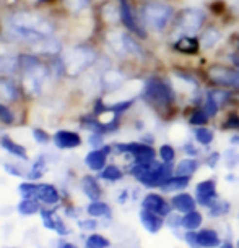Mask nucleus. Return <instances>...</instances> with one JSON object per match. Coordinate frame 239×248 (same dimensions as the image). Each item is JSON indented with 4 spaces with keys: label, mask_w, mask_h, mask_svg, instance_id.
Instances as JSON below:
<instances>
[{
    "label": "nucleus",
    "mask_w": 239,
    "mask_h": 248,
    "mask_svg": "<svg viewBox=\"0 0 239 248\" xmlns=\"http://www.w3.org/2000/svg\"><path fill=\"white\" fill-rule=\"evenodd\" d=\"M140 96L150 109L161 115V119H171L174 115L179 94H177L174 83L170 77H163L158 73L150 75L143 81Z\"/></svg>",
    "instance_id": "f257e3e1"
},
{
    "label": "nucleus",
    "mask_w": 239,
    "mask_h": 248,
    "mask_svg": "<svg viewBox=\"0 0 239 248\" xmlns=\"http://www.w3.org/2000/svg\"><path fill=\"white\" fill-rule=\"evenodd\" d=\"M54 25L48 18L31 12H20L8 18V32L17 39L37 44L39 41L52 36Z\"/></svg>",
    "instance_id": "f03ea898"
},
{
    "label": "nucleus",
    "mask_w": 239,
    "mask_h": 248,
    "mask_svg": "<svg viewBox=\"0 0 239 248\" xmlns=\"http://www.w3.org/2000/svg\"><path fill=\"white\" fill-rule=\"evenodd\" d=\"M176 12L177 10L172 3L154 0V2H143L138 7L137 13L147 31L154 32V34H168L174 21Z\"/></svg>",
    "instance_id": "7ed1b4c3"
},
{
    "label": "nucleus",
    "mask_w": 239,
    "mask_h": 248,
    "mask_svg": "<svg viewBox=\"0 0 239 248\" xmlns=\"http://www.w3.org/2000/svg\"><path fill=\"white\" fill-rule=\"evenodd\" d=\"M208 25V13L200 7H182L176 12L174 21L168 31V36L172 41L177 37L190 34L199 36L205 26Z\"/></svg>",
    "instance_id": "20e7f679"
},
{
    "label": "nucleus",
    "mask_w": 239,
    "mask_h": 248,
    "mask_svg": "<svg viewBox=\"0 0 239 248\" xmlns=\"http://www.w3.org/2000/svg\"><path fill=\"white\" fill-rule=\"evenodd\" d=\"M98 60L96 52L88 46H75L67 49L60 57V67L68 77H78L86 72Z\"/></svg>",
    "instance_id": "39448f33"
},
{
    "label": "nucleus",
    "mask_w": 239,
    "mask_h": 248,
    "mask_svg": "<svg viewBox=\"0 0 239 248\" xmlns=\"http://www.w3.org/2000/svg\"><path fill=\"white\" fill-rule=\"evenodd\" d=\"M20 68L23 70V90L30 96H37L43 90V85L49 75L48 68L34 55H21Z\"/></svg>",
    "instance_id": "423d86ee"
},
{
    "label": "nucleus",
    "mask_w": 239,
    "mask_h": 248,
    "mask_svg": "<svg viewBox=\"0 0 239 248\" xmlns=\"http://www.w3.org/2000/svg\"><path fill=\"white\" fill-rule=\"evenodd\" d=\"M106 43L117 57L145 59V49L140 44V39L129 31H109Z\"/></svg>",
    "instance_id": "0eeeda50"
},
{
    "label": "nucleus",
    "mask_w": 239,
    "mask_h": 248,
    "mask_svg": "<svg viewBox=\"0 0 239 248\" xmlns=\"http://www.w3.org/2000/svg\"><path fill=\"white\" fill-rule=\"evenodd\" d=\"M202 79L208 86H220L228 90H239V70L229 63H212L202 70Z\"/></svg>",
    "instance_id": "6e6552de"
},
{
    "label": "nucleus",
    "mask_w": 239,
    "mask_h": 248,
    "mask_svg": "<svg viewBox=\"0 0 239 248\" xmlns=\"http://www.w3.org/2000/svg\"><path fill=\"white\" fill-rule=\"evenodd\" d=\"M114 151L120 154H129L132 157V164H142L150 162L156 159V151L152 144H147L143 141H130V143H116Z\"/></svg>",
    "instance_id": "1a4fd4ad"
},
{
    "label": "nucleus",
    "mask_w": 239,
    "mask_h": 248,
    "mask_svg": "<svg viewBox=\"0 0 239 248\" xmlns=\"http://www.w3.org/2000/svg\"><path fill=\"white\" fill-rule=\"evenodd\" d=\"M119 8H120V23L124 25L125 30L142 41L148 39V31L142 25L138 13L134 10L132 3L129 0H119Z\"/></svg>",
    "instance_id": "9d476101"
},
{
    "label": "nucleus",
    "mask_w": 239,
    "mask_h": 248,
    "mask_svg": "<svg viewBox=\"0 0 239 248\" xmlns=\"http://www.w3.org/2000/svg\"><path fill=\"white\" fill-rule=\"evenodd\" d=\"M171 49L176 54L184 55V57H199V54L202 52L199 36H190V34H184L174 39L171 43Z\"/></svg>",
    "instance_id": "9b49d317"
},
{
    "label": "nucleus",
    "mask_w": 239,
    "mask_h": 248,
    "mask_svg": "<svg viewBox=\"0 0 239 248\" xmlns=\"http://www.w3.org/2000/svg\"><path fill=\"white\" fill-rule=\"evenodd\" d=\"M142 208L148 209V211L158 214V216H161V217H168L172 211L171 201H166L159 193L145 195L142 200Z\"/></svg>",
    "instance_id": "f8f14e48"
},
{
    "label": "nucleus",
    "mask_w": 239,
    "mask_h": 248,
    "mask_svg": "<svg viewBox=\"0 0 239 248\" xmlns=\"http://www.w3.org/2000/svg\"><path fill=\"white\" fill-rule=\"evenodd\" d=\"M195 200L199 204L205 206H212L215 201L218 200V193H217V182L213 179H207L199 182L195 186Z\"/></svg>",
    "instance_id": "ddd939ff"
},
{
    "label": "nucleus",
    "mask_w": 239,
    "mask_h": 248,
    "mask_svg": "<svg viewBox=\"0 0 239 248\" xmlns=\"http://www.w3.org/2000/svg\"><path fill=\"white\" fill-rule=\"evenodd\" d=\"M125 79V73L122 70H117V68H106L104 72L100 75V88L102 91L112 93L117 91L120 86H124Z\"/></svg>",
    "instance_id": "4468645a"
},
{
    "label": "nucleus",
    "mask_w": 239,
    "mask_h": 248,
    "mask_svg": "<svg viewBox=\"0 0 239 248\" xmlns=\"http://www.w3.org/2000/svg\"><path fill=\"white\" fill-rule=\"evenodd\" d=\"M199 41L202 52H208L223 41V31L217 25H207L199 34Z\"/></svg>",
    "instance_id": "2eb2a0df"
},
{
    "label": "nucleus",
    "mask_w": 239,
    "mask_h": 248,
    "mask_svg": "<svg viewBox=\"0 0 239 248\" xmlns=\"http://www.w3.org/2000/svg\"><path fill=\"white\" fill-rule=\"evenodd\" d=\"M112 151V146L109 144H102L101 148H96L90 151L85 156V164L90 167L91 170L95 172H101L102 169L106 167V162H107V156L109 153Z\"/></svg>",
    "instance_id": "dca6fc26"
},
{
    "label": "nucleus",
    "mask_w": 239,
    "mask_h": 248,
    "mask_svg": "<svg viewBox=\"0 0 239 248\" xmlns=\"http://www.w3.org/2000/svg\"><path fill=\"white\" fill-rule=\"evenodd\" d=\"M54 144L59 149H73L82 144V137L70 130H59L54 135Z\"/></svg>",
    "instance_id": "f3484780"
},
{
    "label": "nucleus",
    "mask_w": 239,
    "mask_h": 248,
    "mask_svg": "<svg viewBox=\"0 0 239 248\" xmlns=\"http://www.w3.org/2000/svg\"><path fill=\"white\" fill-rule=\"evenodd\" d=\"M195 204H197V200L192 195L186 193V191H181V193H177V195H174L171 198L172 209H176V211H179L182 214H186L189 211H194Z\"/></svg>",
    "instance_id": "a211bd4d"
},
{
    "label": "nucleus",
    "mask_w": 239,
    "mask_h": 248,
    "mask_svg": "<svg viewBox=\"0 0 239 248\" xmlns=\"http://www.w3.org/2000/svg\"><path fill=\"white\" fill-rule=\"evenodd\" d=\"M36 200L41 201V203H44V204H48V206H54L60 201V193L54 185L39 184V190H37Z\"/></svg>",
    "instance_id": "6ab92c4d"
},
{
    "label": "nucleus",
    "mask_w": 239,
    "mask_h": 248,
    "mask_svg": "<svg viewBox=\"0 0 239 248\" xmlns=\"http://www.w3.org/2000/svg\"><path fill=\"white\" fill-rule=\"evenodd\" d=\"M140 221H142L143 227L152 233L159 232V229L163 227V217L143 208H142V211H140Z\"/></svg>",
    "instance_id": "aec40b11"
},
{
    "label": "nucleus",
    "mask_w": 239,
    "mask_h": 248,
    "mask_svg": "<svg viewBox=\"0 0 239 248\" xmlns=\"http://www.w3.org/2000/svg\"><path fill=\"white\" fill-rule=\"evenodd\" d=\"M82 190L88 198L91 201H96V200H101V186L98 184V180L95 179L93 175H85L82 179Z\"/></svg>",
    "instance_id": "412c9836"
},
{
    "label": "nucleus",
    "mask_w": 239,
    "mask_h": 248,
    "mask_svg": "<svg viewBox=\"0 0 239 248\" xmlns=\"http://www.w3.org/2000/svg\"><path fill=\"white\" fill-rule=\"evenodd\" d=\"M199 167H200V162L197 157H186L177 162V166L174 167V174L184 175V177H192L197 170H199Z\"/></svg>",
    "instance_id": "4be33fe9"
},
{
    "label": "nucleus",
    "mask_w": 239,
    "mask_h": 248,
    "mask_svg": "<svg viewBox=\"0 0 239 248\" xmlns=\"http://www.w3.org/2000/svg\"><path fill=\"white\" fill-rule=\"evenodd\" d=\"M187 122H189V125H192V127H204V125H207L210 122V117L202 109V106H190Z\"/></svg>",
    "instance_id": "5701e85b"
},
{
    "label": "nucleus",
    "mask_w": 239,
    "mask_h": 248,
    "mask_svg": "<svg viewBox=\"0 0 239 248\" xmlns=\"http://www.w3.org/2000/svg\"><path fill=\"white\" fill-rule=\"evenodd\" d=\"M190 182V177H184V175H172L171 179H168L165 184H163L159 188L163 191H166V193H172V191H181L187 188V185H189Z\"/></svg>",
    "instance_id": "b1692460"
},
{
    "label": "nucleus",
    "mask_w": 239,
    "mask_h": 248,
    "mask_svg": "<svg viewBox=\"0 0 239 248\" xmlns=\"http://www.w3.org/2000/svg\"><path fill=\"white\" fill-rule=\"evenodd\" d=\"M86 213L90 217L100 219V217H111V206L104 203L101 200L91 201L90 204L86 206Z\"/></svg>",
    "instance_id": "393cba45"
},
{
    "label": "nucleus",
    "mask_w": 239,
    "mask_h": 248,
    "mask_svg": "<svg viewBox=\"0 0 239 248\" xmlns=\"http://www.w3.org/2000/svg\"><path fill=\"white\" fill-rule=\"evenodd\" d=\"M197 237H199V243L202 248H215L220 245V237L213 229H202L197 232Z\"/></svg>",
    "instance_id": "a878e982"
},
{
    "label": "nucleus",
    "mask_w": 239,
    "mask_h": 248,
    "mask_svg": "<svg viewBox=\"0 0 239 248\" xmlns=\"http://www.w3.org/2000/svg\"><path fill=\"white\" fill-rule=\"evenodd\" d=\"M0 144H2V148L5 149L7 153L13 154V156L20 157L23 159V161H28V153L26 149L21 146V144L15 143L10 137H2V140H0Z\"/></svg>",
    "instance_id": "bb28decb"
},
{
    "label": "nucleus",
    "mask_w": 239,
    "mask_h": 248,
    "mask_svg": "<svg viewBox=\"0 0 239 248\" xmlns=\"http://www.w3.org/2000/svg\"><path fill=\"white\" fill-rule=\"evenodd\" d=\"M202 214H200L199 211H189L186 214H182L181 217V227L187 229V231H195V229H199L200 226H202Z\"/></svg>",
    "instance_id": "cd10ccee"
},
{
    "label": "nucleus",
    "mask_w": 239,
    "mask_h": 248,
    "mask_svg": "<svg viewBox=\"0 0 239 248\" xmlns=\"http://www.w3.org/2000/svg\"><path fill=\"white\" fill-rule=\"evenodd\" d=\"M0 97L3 101H17L18 97V90L17 86L13 85L12 79H7V78H0Z\"/></svg>",
    "instance_id": "c85d7f7f"
},
{
    "label": "nucleus",
    "mask_w": 239,
    "mask_h": 248,
    "mask_svg": "<svg viewBox=\"0 0 239 248\" xmlns=\"http://www.w3.org/2000/svg\"><path fill=\"white\" fill-rule=\"evenodd\" d=\"M17 209L21 216H33V214H36V213H41L39 201L31 200V198H23L20 203H18Z\"/></svg>",
    "instance_id": "c756f323"
},
{
    "label": "nucleus",
    "mask_w": 239,
    "mask_h": 248,
    "mask_svg": "<svg viewBox=\"0 0 239 248\" xmlns=\"http://www.w3.org/2000/svg\"><path fill=\"white\" fill-rule=\"evenodd\" d=\"M194 140L199 144H202V146H208V144L213 143L215 133L207 125H204V127H194Z\"/></svg>",
    "instance_id": "7c9ffc66"
},
{
    "label": "nucleus",
    "mask_w": 239,
    "mask_h": 248,
    "mask_svg": "<svg viewBox=\"0 0 239 248\" xmlns=\"http://www.w3.org/2000/svg\"><path fill=\"white\" fill-rule=\"evenodd\" d=\"M18 67H20V59L8 54H0V72L2 73H13Z\"/></svg>",
    "instance_id": "2f4dec72"
},
{
    "label": "nucleus",
    "mask_w": 239,
    "mask_h": 248,
    "mask_svg": "<svg viewBox=\"0 0 239 248\" xmlns=\"http://www.w3.org/2000/svg\"><path fill=\"white\" fill-rule=\"evenodd\" d=\"M100 177L102 180H107V182H119L124 177V172L117 166H114V164H109V166H106L104 169L101 170Z\"/></svg>",
    "instance_id": "473e14b6"
},
{
    "label": "nucleus",
    "mask_w": 239,
    "mask_h": 248,
    "mask_svg": "<svg viewBox=\"0 0 239 248\" xmlns=\"http://www.w3.org/2000/svg\"><path fill=\"white\" fill-rule=\"evenodd\" d=\"M202 109L207 112V115L210 117V119H215V117L220 114L222 107L218 106V102L215 101L212 96L205 93V97H204V102H202Z\"/></svg>",
    "instance_id": "72a5a7b5"
},
{
    "label": "nucleus",
    "mask_w": 239,
    "mask_h": 248,
    "mask_svg": "<svg viewBox=\"0 0 239 248\" xmlns=\"http://www.w3.org/2000/svg\"><path fill=\"white\" fill-rule=\"evenodd\" d=\"M229 208H231V204H229L228 201L217 200L212 206H208V214H210V217L223 216V214H226L229 211Z\"/></svg>",
    "instance_id": "f704fd0d"
},
{
    "label": "nucleus",
    "mask_w": 239,
    "mask_h": 248,
    "mask_svg": "<svg viewBox=\"0 0 239 248\" xmlns=\"http://www.w3.org/2000/svg\"><path fill=\"white\" fill-rule=\"evenodd\" d=\"M223 130H238L239 132V112L238 110H228L226 117H224L223 124H222Z\"/></svg>",
    "instance_id": "c9c22d12"
},
{
    "label": "nucleus",
    "mask_w": 239,
    "mask_h": 248,
    "mask_svg": "<svg viewBox=\"0 0 239 248\" xmlns=\"http://www.w3.org/2000/svg\"><path fill=\"white\" fill-rule=\"evenodd\" d=\"M158 154H159V159H161L163 162H166V164H172V162H174V159H176L174 146H172V144H168V143L159 146Z\"/></svg>",
    "instance_id": "e433bc0d"
},
{
    "label": "nucleus",
    "mask_w": 239,
    "mask_h": 248,
    "mask_svg": "<svg viewBox=\"0 0 239 248\" xmlns=\"http://www.w3.org/2000/svg\"><path fill=\"white\" fill-rule=\"evenodd\" d=\"M109 247V240L101 235V233H91L86 238V248H107Z\"/></svg>",
    "instance_id": "4c0bfd02"
},
{
    "label": "nucleus",
    "mask_w": 239,
    "mask_h": 248,
    "mask_svg": "<svg viewBox=\"0 0 239 248\" xmlns=\"http://www.w3.org/2000/svg\"><path fill=\"white\" fill-rule=\"evenodd\" d=\"M20 193L23 198H31V200H36L37 196V190H39V184H33V182H25L18 186Z\"/></svg>",
    "instance_id": "58836bf2"
},
{
    "label": "nucleus",
    "mask_w": 239,
    "mask_h": 248,
    "mask_svg": "<svg viewBox=\"0 0 239 248\" xmlns=\"http://www.w3.org/2000/svg\"><path fill=\"white\" fill-rule=\"evenodd\" d=\"M44 167H46V162L43 157H39L37 161L34 162V166H33V169L30 170V174H28V179L30 180H39L41 177L44 174Z\"/></svg>",
    "instance_id": "ea45409f"
},
{
    "label": "nucleus",
    "mask_w": 239,
    "mask_h": 248,
    "mask_svg": "<svg viewBox=\"0 0 239 248\" xmlns=\"http://www.w3.org/2000/svg\"><path fill=\"white\" fill-rule=\"evenodd\" d=\"M41 217H43V222H44L46 229L55 231V226H57L59 217L54 216V211H51V209H41Z\"/></svg>",
    "instance_id": "a19ab883"
},
{
    "label": "nucleus",
    "mask_w": 239,
    "mask_h": 248,
    "mask_svg": "<svg viewBox=\"0 0 239 248\" xmlns=\"http://www.w3.org/2000/svg\"><path fill=\"white\" fill-rule=\"evenodd\" d=\"M64 2H65V7L75 13L85 10V8L90 5V0H64Z\"/></svg>",
    "instance_id": "79ce46f5"
},
{
    "label": "nucleus",
    "mask_w": 239,
    "mask_h": 248,
    "mask_svg": "<svg viewBox=\"0 0 239 248\" xmlns=\"http://www.w3.org/2000/svg\"><path fill=\"white\" fill-rule=\"evenodd\" d=\"M224 164H226V167H229V169H233V167L239 166V153L238 149H228L226 153H224Z\"/></svg>",
    "instance_id": "37998d69"
},
{
    "label": "nucleus",
    "mask_w": 239,
    "mask_h": 248,
    "mask_svg": "<svg viewBox=\"0 0 239 248\" xmlns=\"http://www.w3.org/2000/svg\"><path fill=\"white\" fill-rule=\"evenodd\" d=\"M0 122H2V124H5V125H12L13 122H15L13 112L3 104H0Z\"/></svg>",
    "instance_id": "c03bdc74"
},
{
    "label": "nucleus",
    "mask_w": 239,
    "mask_h": 248,
    "mask_svg": "<svg viewBox=\"0 0 239 248\" xmlns=\"http://www.w3.org/2000/svg\"><path fill=\"white\" fill-rule=\"evenodd\" d=\"M33 137H34L36 141H37V143H41V144L49 143V140H51V137L48 135V132H44L43 128H34V130H33Z\"/></svg>",
    "instance_id": "a18cd8bd"
},
{
    "label": "nucleus",
    "mask_w": 239,
    "mask_h": 248,
    "mask_svg": "<svg viewBox=\"0 0 239 248\" xmlns=\"http://www.w3.org/2000/svg\"><path fill=\"white\" fill-rule=\"evenodd\" d=\"M184 240L189 243V245L192 248H202L200 247V243H199V237H197V232L195 231H189L184 235Z\"/></svg>",
    "instance_id": "49530a36"
},
{
    "label": "nucleus",
    "mask_w": 239,
    "mask_h": 248,
    "mask_svg": "<svg viewBox=\"0 0 239 248\" xmlns=\"http://www.w3.org/2000/svg\"><path fill=\"white\" fill-rule=\"evenodd\" d=\"M220 159H222V154H220L218 151H213L212 154H208V156H207V161H205V164H207L210 169H215V167L218 166Z\"/></svg>",
    "instance_id": "de8ad7c7"
},
{
    "label": "nucleus",
    "mask_w": 239,
    "mask_h": 248,
    "mask_svg": "<svg viewBox=\"0 0 239 248\" xmlns=\"http://www.w3.org/2000/svg\"><path fill=\"white\" fill-rule=\"evenodd\" d=\"M78 226L80 229H83V231H95L98 227V222L95 217H91V219H85V221H80Z\"/></svg>",
    "instance_id": "09e8293b"
},
{
    "label": "nucleus",
    "mask_w": 239,
    "mask_h": 248,
    "mask_svg": "<svg viewBox=\"0 0 239 248\" xmlns=\"http://www.w3.org/2000/svg\"><path fill=\"white\" fill-rule=\"evenodd\" d=\"M182 151H184L186 154H189V156H192V157H197L200 154V149L197 148L194 143H184V146H182Z\"/></svg>",
    "instance_id": "8fccbe9b"
},
{
    "label": "nucleus",
    "mask_w": 239,
    "mask_h": 248,
    "mask_svg": "<svg viewBox=\"0 0 239 248\" xmlns=\"http://www.w3.org/2000/svg\"><path fill=\"white\" fill-rule=\"evenodd\" d=\"M102 138H104V133H93L91 137H90V144L91 146H95V148H101L102 146Z\"/></svg>",
    "instance_id": "3c124183"
},
{
    "label": "nucleus",
    "mask_w": 239,
    "mask_h": 248,
    "mask_svg": "<svg viewBox=\"0 0 239 248\" xmlns=\"http://www.w3.org/2000/svg\"><path fill=\"white\" fill-rule=\"evenodd\" d=\"M55 232L59 233V235H62V237H65V235H68L70 233V229L65 226V222L62 221V219H57V226H55Z\"/></svg>",
    "instance_id": "603ef678"
},
{
    "label": "nucleus",
    "mask_w": 239,
    "mask_h": 248,
    "mask_svg": "<svg viewBox=\"0 0 239 248\" xmlns=\"http://www.w3.org/2000/svg\"><path fill=\"white\" fill-rule=\"evenodd\" d=\"M3 169H5L8 174H12V175H15V177H21L23 175V172L18 169L17 166H13V164H5V166H3Z\"/></svg>",
    "instance_id": "864d4df0"
},
{
    "label": "nucleus",
    "mask_w": 239,
    "mask_h": 248,
    "mask_svg": "<svg viewBox=\"0 0 239 248\" xmlns=\"http://www.w3.org/2000/svg\"><path fill=\"white\" fill-rule=\"evenodd\" d=\"M57 248H78L77 245H73V243H70V242H60L59 245H57Z\"/></svg>",
    "instance_id": "5fc2aeb1"
},
{
    "label": "nucleus",
    "mask_w": 239,
    "mask_h": 248,
    "mask_svg": "<svg viewBox=\"0 0 239 248\" xmlns=\"http://www.w3.org/2000/svg\"><path fill=\"white\" fill-rule=\"evenodd\" d=\"M140 141H143V143H147V144H153L154 138H153V137H150V133H147L142 140H140Z\"/></svg>",
    "instance_id": "6e6d98bb"
},
{
    "label": "nucleus",
    "mask_w": 239,
    "mask_h": 248,
    "mask_svg": "<svg viewBox=\"0 0 239 248\" xmlns=\"http://www.w3.org/2000/svg\"><path fill=\"white\" fill-rule=\"evenodd\" d=\"M231 144H238V148H239V135H233V137H231Z\"/></svg>",
    "instance_id": "4d7b16f0"
},
{
    "label": "nucleus",
    "mask_w": 239,
    "mask_h": 248,
    "mask_svg": "<svg viewBox=\"0 0 239 248\" xmlns=\"http://www.w3.org/2000/svg\"><path fill=\"white\" fill-rule=\"evenodd\" d=\"M220 248H234V247H233V245H231V243H229V242H224L223 245L220 247Z\"/></svg>",
    "instance_id": "13d9d810"
},
{
    "label": "nucleus",
    "mask_w": 239,
    "mask_h": 248,
    "mask_svg": "<svg viewBox=\"0 0 239 248\" xmlns=\"http://www.w3.org/2000/svg\"><path fill=\"white\" fill-rule=\"evenodd\" d=\"M233 50H236V52L239 54V39H238V44H236V47H234Z\"/></svg>",
    "instance_id": "bf43d9fd"
},
{
    "label": "nucleus",
    "mask_w": 239,
    "mask_h": 248,
    "mask_svg": "<svg viewBox=\"0 0 239 248\" xmlns=\"http://www.w3.org/2000/svg\"><path fill=\"white\" fill-rule=\"evenodd\" d=\"M143 2H154V0H143ZM161 2H170V0H161Z\"/></svg>",
    "instance_id": "052dcab7"
},
{
    "label": "nucleus",
    "mask_w": 239,
    "mask_h": 248,
    "mask_svg": "<svg viewBox=\"0 0 239 248\" xmlns=\"http://www.w3.org/2000/svg\"><path fill=\"white\" fill-rule=\"evenodd\" d=\"M236 94H238V99H239V90L236 91Z\"/></svg>",
    "instance_id": "680f3d73"
},
{
    "label": "nucleus",
    "mask_w": 239,
    "mask_h": 248,
    "mask_svg": "<svg viewBox=\"0 0 239 248\" xmlns=\"http://www.w3.org/2000/svg\"><path fill=\"white\" fill-rule=\"evenodd\" d=\"M41 2H49V0H41Z\"/></svg>",
    "instance_id": "e2e57ef3"
},
{
    "label": "nucleus",
    "mask_w": 239,
    "mask_h": 248,
    "mask_svg": "<svg viewBox=\"0 0 239 248\" xmlns=\"http://www.w3.org/2000/svg\"><path fill=\"white\" fill-rule=\"evenodd\" d=\"M238 248H239V242H238Z\"/></svg>",
    "instance_id": "0e129e2a"
}]
</instances>
